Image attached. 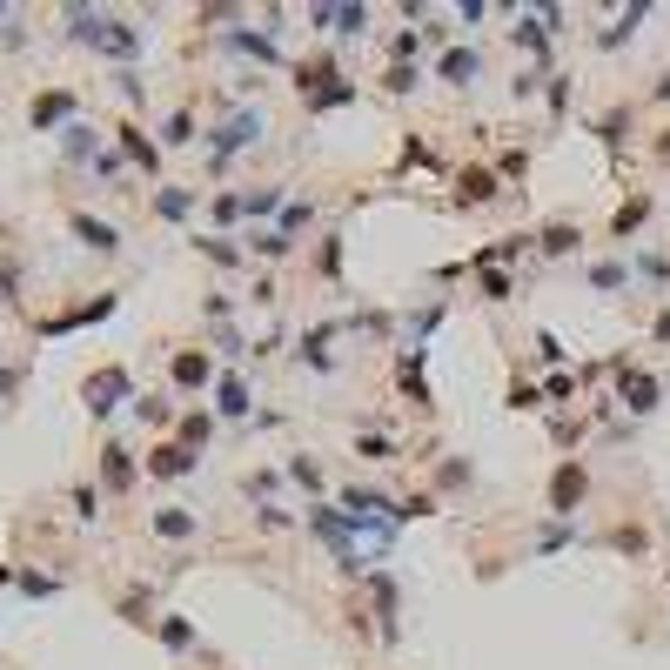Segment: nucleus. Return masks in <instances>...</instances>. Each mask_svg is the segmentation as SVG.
I'll list each match as a JSON object with an SVG mask.
<instances>
[{
    "instance_id": "nucleus-1",
    "label": "nucleus",
    "mask_w": 670,
    "mask_h": 670,
    "mask_svg": "<svg viewBox=\"0 0 670 670\" xmlns=\"http://www.w3.org/2000/svg\"><path fill=\"white\" fill-rule=\"evenodd\" d=\"M81 396H88L94 416H114V409L128 402V369H94V376L81 382Z\"/></svg>"
},
{
    "instance_id": "nucleus-2",
    "label": "nucleus",
    "mask_w": 670,
    "mask_h": 670,
    "mask_svg": "<svg viewBox=\"0 0 670 670\" xmlns=\"http://www.w3.org/2000/svg\"><path fill=\"white\" fill-rule=\"evenodd\" d=\"M583 490H590V469H583L577 456H570V463H557V476H550V510L570 516L583 503Z\"/></svg>"
},
{
    "instance_id": "nucleus-3",
    "label": "nucleus",
    "mask_w": 670,
    "mask_h": 670,
    "mask_svg": "<svg viewBox=\"0 0 670 670\" xmlns=\"http://www.w3.org/2000/svg\"><path fill=\"white\" fill-rule=\"evenodd\" d=\"M27 121H34V134H47V128H61V121H74V94H67V88H47V94H34V108H27Z\"/></svg>"
},
{
    "instance_id": "nucleus-4",
    "label": "nucleus",
    "mask_w": 670,
    "mask_h": 670,
    "mask_svg": "<svg viewBox=\"0 0 670 670\" xmlns=\"http://www.w3.org/2000/svg\"><path fill=\"white\" fill-rule=\"evenodd\" d=\"M67 228H74V235H81L94 255H114V248H121V228L101 222V215H81V208H74V215H67Z\"/></svg>"
},
{
    "instance_id": "nucleus-5",
    "label": "nucleus",
    "mask_w": 670,
    "mask_h": 670,
    "mask_svg": "<svg viewBox=\"0 0 670 670\" xmlns=\"http://www.w3.org/2000/svg\"><path fill=\"white\" fill-rule=\"evenodd\" d=\"M255 128H262L255 114H235V121H222V134H215V161H228L235 148H248V141H255Z\"/></svg>"
},
{
    "instance_id": "nucleus-6",
    "label": "nucleus",
    "mask_w": 670,
    "mask_h": 670,
    "mask_svg": "<svg viewBox=\"0 0 670 670\" xmlns=\"http://www.w3.org/2000/svg\"><path fill=\"white\" fill-rule=\"evenodd\" d=\"M195 469V449L181 443H155V456H148V476H188Z\"/></svg>"
},
{
    "instance_id": "nucleus-7",
    "label": "nucleus",
    "mask_w": 670,
    "mask_h": 670,
    "mask_svg": "<svg viewBox=\"0 0 670 670\" xmlns=\"http://www.w3.org/2000/svg\"><path fill=\"white\" fill-rule=\"evenodd\" d=\"M101 483H108V490H128V483H134V456L121 443L101 449Z\"/></svg>"
},
{
    "instance_id": "nucleus-8",
    "label": "nucleus",
    "mask_w": 670,
    "mask_h": 670,
    "mask_svg": "<svg viewBox=\"0 0 670 670\" xmlns=\"http://www.w3.org/2000/svg\"><path fill=\"white\" fill-rule=\"evenodd\" d=\"M114 134H121V148H128V155H134V168H148V175H155V168H161L155 141H148V134L134 128V121H121V128H114Z\"/></svg>"
},
{
    "instance_id": "nucleus-9",
    "label": "nucleus",
    "mask_w": 670,
    "mask_h": 670,
    "mask_svg": "<svg viewBox=\"0 0 670 670\" xmlns=\"http://www.w3.org/2000/svg\"><path fill=\"white\" fill-rule=\"evenodd\" d=\"M168 376H175L181 389H201V382H208V356H201V349H181V356L168 362Z\"/></svg>"
},
{
    "instance_id": "nucleus-10",
    "label": "nucleus",
    "mask_w": 670,
    "mask_h": 670,
    "mask_svg": "<svg viewBox=\"0 0 670 670\" xmlns=\"http://www.w3.org/2000/svg\"><path fill=\"white\" fill-rule=\"evenodd\" d=\"M624 402L637 409V416H650V409L664 402V382H650V376H630V382H624Z\"/></svg>"
},
{
    "instance_id": "nucleus-11",
    "label": "nucleus",
    "mask_w": 670,
    "mask_h": 670,
    "mask_svg": "<svg viewBox=\"0 0 670 670\" xmlns=\"http://www.w3.org/2000/svg\"><path fill=\"white\" fill-rule=\"evenodd\" d=\"M215 409H222V416H248V382L242 376H222V382H215Z\"/></svg>"
},
{
    "instance_id": "nucleus-12",
    "label": "nucleus",
    "mask_w": 670,
    "mask_h": 670,
    "mask_svg": "<svg viewBox=\"0 0 670 670\" xmlns=\"http://www.w3.org/2000/svg\"><path fill=\"white\" fill-rule=\"evenodd\" d=\"M436 74H443V81H449V88H463V81H469V74H476V54H469V47H449V54H443V61H436Z\"/></svg>"
},
{
    "instance_id": "nucleus-13",
    "label": "nucleus",
    "mask_w": 670,
    "mask_h": 670,
    "mask_svg": "<svg viewBox=\"0 0 670 670\" xmlns=\"http://www.w3.org/2000/svg\"><path fill=\"white\" fill-rule=\"evenodd\" d=\"M577 242H583V235H577V222H550L543 235H536V248H543V255H570Z\"/></svg>"
},
{
    "instance_id": "nucleus-14",
    "label": "nucleus",
    "mask_w": 670,
    "mask_h": 670,
    "mask_svg": "<svg viewBox=\"0 0 670 670\" xmlns=\"http://www.w3.org/2000/svg\"><path fill=\"white\" fill-rule=\"evenodd\" d=\"M161 141H168V148H181V141H195V114H188V108H175L168 121H161Z\"/></svg>"
},
{
    "instance_id": "nucleus-15",
    "label": "nucleus",
    "mask_w": 670,
    "mask_h": 670,
    "mask_svg": "<svg viewBox=\"0 0 670 670\" xmlns=\"http://www.w3.org/2000/svg\"><path fill=\"white\" fill-rule=\"evenodd\" d=\"M496 195V175H490V168H469V175H463V201H490Z\"/></svg>"
},
{
    "instance_id": "nucleus-16",
    "label": "nucleus",
    "mask_w": 670,
    "mask_h": 670,
    "mask_svg": "<svg viewBox=\"0 0 670 670\" xmlns=\"http://www.w3.org/2000/svg\"><path fill=\"white\" fill-rule=\"evenodd\" d=\"M188 208H195V195H181V188H161V195H155V215H168V222L188 215Z\"/></svg>"
},
{
    "instance_id": "nucleus-17",
    "label": "nucleus",
    "mask_w": 670,
    "mask_h": 670,
    "mask_svg": "<svg viewBox=\"0 0 670 670\" xmlns=\"http://www.w3.org/2000/svg\"><path fill=\"white\" fill-rule=\"evenodd\" d=\"M155 530H161V536H195V516H188V510H161Z\"/></svg>"
},
{
    "instance_id": "nucleus-18",
    "label": "nucleus",
    "mask_w": 670,
    "mask_h": 670,
    "mask_svg": "<svg viewBox=\"0 0 670 670\" xmlns=\"http://www.w3.org/2000/svg\"><path fill=\"white\" fill-rule=\"evenodd\" d=\"M161 644H175V650H188V644H195V630H188V624H181V617H161Z\"/></svg>"
},
{
    "instance_id": "nucleus-19",
    "label": "nucleus",
    "mask_w": 670,
    "mask_h": 670,
    "mask_svg": "<svg viewBox=\"0 0 670 670\" xmlns=\"http://www.w3.org/2000/svg\"><path fill=\"white\" fill-rule=\"evenodd\" d=\"M650 215V195H637V201H624V215H617V228H610V235H630V228L644 222Z\"/></svg>"
},
{
    "instance_id": "nucleus-20",
    "label": "nucleus",
    "mask_w": 670,
    "mask_h": 670,
    "mask_svg": "<svg viewBox=\"0 0 670 670\" xmlns=\"http://www.w3.org/2000/svg\"><path fill=\"white\" fill-rule=\"evenodd\" d=\"M201 443H208V416L195 409V416H181V449H201Z\"/></svg>"
},
{
    "instance_id": "nucleus-21",
    "label": "nucleus",
    "mask_w": 670,
    "mask_h": 670,
    "mask_svg": "<svg viewBox=\"0 0 670 670\" xmlns=\"http://www.w3.org/2000/svg\"><path fill=\"white\" fill-rule=\"evenodd\" d=\"M590 282H597V289H624V268H617V262H597V268H590Z\"/></svg>"
},
{
    "instance_id": "nucleus-22",
    "label": "nucleus",
    "mask_w": 670,
    "mask_h": 670,
    "mask_svg": "<svg viewBox=\"0 0 670 670\" xmlns=\"http://www.w3.org/2000/svg\"><path fill=\"white\" fill-rule=\"evenodd\" d=\"M67 155H74V161L94 155V128H67Z\"/></svg>"
},
{
    "instance_id": "nucleus-23",
    "label": "nucleus",
    "mask_w": 670,
    "mask_h": 670,
    "mask_svg": "<svg viewBox=\"0 0 670 670\" xmlns=\"http://www.w3.org/2000/svg\"><path fill=\"white\" fill-rule=\"evenodd\" d=\"M362 456H369V463H389V456H396V443H382V436H362Z\"/></svg>"
},
{
    "instance_id": "nucleus-24",
    "label": "nucleus",
    "mask_w": 670,
    "mask_h": 670,
    "mask_svg": "<svg viewBox=\"0 0 670 670\" xmlns=\"http://www.w3.org/2000/svg\"><path fill=\"white\" fill-rule=\"evenodd\" d=\"M242 208H248V215H268V208H275V188H255V195H248Z\"/></svg>"
},
{
    "instance_id": "nucleus-25",
    "label": "nucleus",
    "mask_w": 670,
    "mask_h": 670,
    "mask_svg": "<svg viewBox=\"0 0 670 670\" xmlns=\"http://www.w3.org/2000/svg\"><path fill=\"white\" fill-rule=\"evenodd\" d=\"M14 389H21V376H14V369H0V396H14Z\"/></svg>"
},
{
    "instance_id": "nucleus-26",
    "label": "nucleus",
    "mask_w": 670,
    "mask_h": 670,
    "mask_svg": "<svg viewBox=\"0 0 670 670\" xmlns=\"http://www.w3.org/2000/svg\"><path fill=\"white\" fill-rule=\"evenodd\" d=\"M657 161H670V128H664V134H657Z\"/></svg>"
},
{
    "instance_id": "nucleus-27",
    "label": "nucleus",
    "mask_w": 670,
    "mask_h": 670,
    "mask_svg": "<svg viewBox=\"0 0 670 670\" xmlns=\"http://www.w3.org/2000/svg\"><path fill=\"white\" fill-rule=\"evenodd\" d=\"M657 342H670V315H657Z\"/></svg>"
},
{
    "instance_id": "nucleus-28",
    "label": "nucleus",
    "mask_w": 670,
    "mask_h": 670,
    "mask_svg": "<svg viewBox=\"0 0 670 670\" xmlns=\"http://www.w3.org/2000/svg\"><path fill=\"white\" fill-rule=\"evenodd\" d=\"M657 94H664V101H670V74H664V81H657Z\"/></svg>"
}]
</instances>
